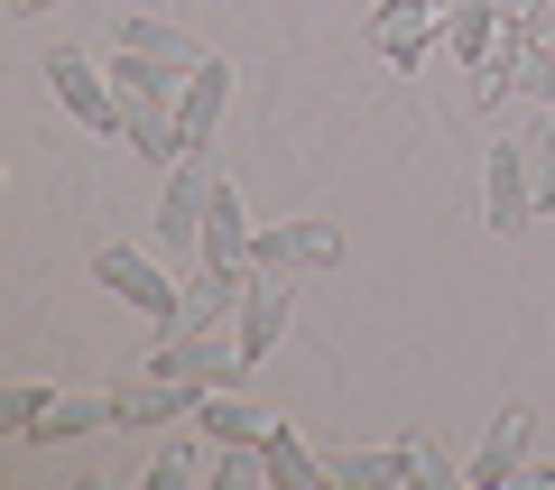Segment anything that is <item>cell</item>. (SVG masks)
I'll list each match as a JSON object with an SVG mask.
<instances>
[{
    "label": "cell",
    "instance_id": "cell-1",
    "mask_svg": "<svg viewBox=\"0 0 555 490\" xmlns=\"http://www.w3.org/2000/svg\"><path fill=\"white\" fill-rule=\"evenodd\" d=\"M149 371H167V379H195V389H232V379L250 371V352H241V334H232V324H204V334L149 343Z\"/></svg>",
    "mask_w": 555,
    "mask_h": 490
},
{
    "label": "cell",
    "instance_id": "cell-2",
    "mask_svg": "<svg viewBox=\"0 0 555 490\" xmlns=\"http://www.w3.org/2000/svg\"><path fill=\"white\" fill-rule=\"evenodd\" d=\"M93 278H102L112 296H130L139 314H149V343H167V334H177V306H185V296H177V278H167L149 250H102V259H93Z\"/></svg>",
    "mask_w": 555,
    "mask_h": 490
},
{
    "label": "cell",
    "instance_id": "cell-3",
    "mask_svg": "<svg viewBox=\"0 0 555 490\" xmlns=\"http://www.w3.org/2000/svg\"><path fill=\"white\" fill-rule=\"evenodd\" d=\"M47 83H56V102L75 112V130H130V112H120L112 75H102L93 56H75V47H47Z\"/></svg>",
    "mask_w": 555,
    "mask_h": 490
},
{
    "label": "cell",
    "instance_id": "cell-4",
    "mask_svg": "<svg viewBox=\"0 0 555 490\" xmlns=\"http://www.w3.org/2000/svg\"><path fill=\"white\" fill-rule=\"evenodd\" d=\"M481 222H491L500 241L537 222V185H528V149H518V130L491 139V167H481Z\"/></svg>",
    "mask_w": 555,
    "mask_h": 490
},
{
    "label": "cell",
    "instance_id": "cell-5",
    "mask_svg": "<svg viewBox=\"0 0 555 490\" xmlns=\"http://www.w3.org/2000/svg\"><path fill=\"white\" fill-rule=\"evenodd\" d=\"M214 185L222 177H204V149H185L177 177H167V195H158V250H195V241H204V204H214Z\"/></svg>",
    "mask_w": 555,
    "mask_h": 490
},
{
    "label": "cell",
    "instance_id": "cell-6",
    "mask_svg": "<svg viewBox=\"0 0 555 490\" xmlns=\"http://www.w3.org/2000/svg\"><path fill=\"white\" fill-rule=\"evenodd\" d=\"M343 259V232L334 222H287V232H250V269L287 278V269H334Z\"/></svg>",
    "mask_w": 555,
    "mask_h": 490
},
{
    "label": "cell",
    "instance_id": "cell-7",
    "mask_svg": "<svg viewBox=\"0 0 555 490\" xmlns=\"http://www.w3.org/2000/svg\"><path fill=\"white\" fill-rule=\"evenodd\" d=\"M371 47L408 75V65H426V47H436V0H379L371 10Z\"/></svg>",
    "mask_w": 555,
    "mask_h": 490
},
{
    "label": "cell",
    "instance_id": "cell-8",
    "mask_svg": "<svg viewBox=\"0 0 555 490\" xmlns=\"http://www.w3.org/2000/svg\"><path fill=\"white\" fill-rule=\"evenodd\" d=\"M112 47H130L139 65H158L167 83H185V75L204 65V47L185 38V28H167V20H120V28H112Z\"/></svg>",
    "mask_w": 555,
    "mask_h": 490
},
{
    "label": "cell",
    "instance_id": "cell-9",
    "mask_svg": "<svg viewBox=\"0 0 555 490\" xmlns=\"http://www.w3.org/2000/svg\"><path fill=\"white\" fill-rule=\"evenodd\" d=\"M232 334H241V352H250V361H269V352H278V334H287V278L250 269V296H241Z\"/></svg>",
    "mask_w": 555,
    "mask_h": 490
},
{
    "label": "cell",
    "instance_id": "cell-10",
    "mask_svg": "<svg viewBox=\"0 0 555 490\" xmlns=\"http://www.w3.org/2000/svg\"><path fill=\"white\" fill-rule=\"evenodd\" d=\"M195 259H204V269H250V214H241V185H214Z\"/></svg>",
    "mask_w": 555,
    "mask_h": 490
},
{
    "label": "cell",
    "instance_id": "cell-11",
    "mask_svg": "<svg viewBox=\"0 0 555 490\" xmlns=\"http://www.w3.org/2000/svg\"><path fill=\"white\" fill-rule=\"evenodd\" d=\"M222 102H232V65H222V56H204L195 75L177 83V120H185V149H204V139L222 130Z\"/></svg>",
    "mask_w": 555,
    "mask_h": 490
},
{
    "label": "cell",
    "instance_id": "cell-12",
    "mask_svg": "<svg viewBox=\"0 0 555 490\" xmlns=\"http://www.w3.org/2000/svg\"><path fill=\"white\" fill-rule=\"evenodd\" d=\"M528 426H537L528 408H500V416H491V435H481V453H473V463H463V481L500 490V481H509L518 463H528Z\"/></svg>",
    "mask_w": 555,
    "mask_h": 490
},
{
    "label": "cell",
    "instance_id": "cell-13",
    "mask_svg": "<svg viewBox=\"0 0 555 490\" xmlns=\"http://www.w3.org/2000/svg\"><path fill=\"white\" fill-rule=\"evenodd\" d=\"M436 47L463 56V65H481L500 47V10H491V0H444V10H436Z\"/></svg>",
    "mask_w": 555,
    "mask_h": 490
},
{
    "label": "cell",
    "instance_id": "cell-14",
    "mask_svg": "<svg viewBox=\"0 0 555 490\" xmlns=\"http://www.w3.org/2000/svg\"><path fill=\"white\" fill-rule=\"evenodd\" d=\"M195 426L214 435V444H269V426H278V416H269V408H250L241 389H214V398L195 408Z\"/></svg>",
    "mask_w": 555,
    "mask_h": 490
},
{
    "label": "cell",
    "instance_id": "cell-15",
    "mask_svg": "<svg viewBox=\"0 0 555 490\" xmlns=\"http://www.w3.org/2000/svg\"><path fill=\"white\" fill-rule=\"evenodd\" d=\"M259 463H269V481H278V490H315L324 472H334V463H315V453L297 444V426H287V416L269 426V444H259Z\"/></svg>",
    "mask_w": 555,
    "mask_h": 490
},
{
    "label": "cell",
    "instance_id": "cell-16",
    "mask_svg": "<svg viewBox=\"0 0 555 490\" xmlns=\"http://www.w3.org/2000/svg\"><path fill=\"white\" fill-rule=\"evenodd\" d=\"M93 426H112V398H56L28 435H38V444H75V435H93Z\"/></svg>",
    "mask_w": 555,
    "mask_h": 490
},
{
    "label": "cell",
    "instance_id": "cell-17",
    "mask_svg": "<svg viewBox=\"0 0 555 490\" xmlns=\"http://www.w3.org/2000/svg\"><path fill=\"white\" fill-rule=\"evenodd\" d=\"M518 149H528V185H537V214H555V112L518 120Z\"/></svg>",
    "mask_w": 555,
    "mask_h": 490
},
{
    "label": "cell",
    "instance_id": "cell-18",
    "mask_svg": "<svg viewBox=\"0 0 555 490\" xmlns=\"http://www.w3.org/2000/svg\"><path fill=\"white\" fill-rule=\"evenodd\" d=\"M47 408H56V389H38V379H20V389H0V426H20V435L38 426Z\"/></svg>",
    "mask_w": 555,
    "mask_h": 490
},
{
    "label": "cell",
    "instance_id": "cell-19",
    "mask_svg": "<svg viewBox=\"0 0 555 490\" xmlns=\"http://www.w3.org/2000/svg\"><path fill=\"white\" fill-rule=\"evenodd\" d=\"M518 93H528V112H555V56H546V47L518 65Z\"/></svg>",
    "mask_w": 555,
    "mask_h": 490
},
{
    "label": "cell",
    "instance_id": "cell-20",
    "mask_svg": "<svg viewBox=\"0 0 555 490\" xmlns=\"http://www.w3.org/2000/svg\"><path fill=\"white\" fill-rule=\"evenodd\" d=\"M149 481H158V490H177V481H195V453H185V444H167L158 463H149Z\"/></svg>",
    "mask_w": 555,
    "mask_h": 490
},
{
    "label": "cell",
    "instance_id": "cell-21",
    "mask_svg": "<svg viewBox=\"0 0 555 490\" xmlns=\"http://www.w3.org/2000/svg\"><path fill=\"white\" fill-rule=\"evenodd\" d=\"M509 481H518V490H555V463H518Z\"/></svg>",
    "mask_w": 555,
    "mask_h": 490
},
{
    "label": "cell",
    "instance_id": "cell-22",
    "mask_svg": "<svg viewBox=\"0 0 555 490\" xmlns=\"http://www.w3.org/2000/svg\"><path fill=\"white\" fill-rule=\"evenodd\" d=\"M500 20H537V10H546V0H491Z\"/></svg>",
    "mask_w": 555,
    "mask_h": 490
},
{
    "label": "cell",
    "instance_id": "cell-23",
    "mask_svg": "<svg viewBox=\"0 0 555 490\" xmlns=\"http://www.w3.org/2000/svg\"><path fill=\"white\" fill-rule=\"evenodd\" d=\"M537 47H546V56H555V0H546V10H537Z\"/></svg>",
    "mask_w": 555,
    "mask_h": 490
},
{
    "label": "cell",
    "instance_id": "cell-24",
    "mask_svg": "<svg viewBox=\"0 0 555 490\" xmlns=\"http://www.w3.org/2000/svg\"><path fill=\"white\" fill-rule=\"evenodd\" d=\"M10 10H20V20H38V10H56V0H10Z\"/></svg>",
    "mask_w": 555,
    "mask_h": 490
},
{
    "label": "cell",
    "instance_id": "cell-25",
    "mask_svg": "<svg viewBox=\"0 0 555 490\" xmlns=\"http://www.w3.org/2000/svg\"><path fill=\"white\" fill-rule=\"evenodd\" d=\"M436 10H444V0H436Z\"/></svg>",
    "mask_w": 555,
    "mask_h": 490
}]
</instances>
